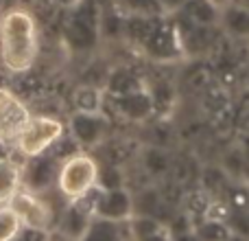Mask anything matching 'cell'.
Listing matches in <instances>:
<instances>
[{"instance_id": "cell-1", "label": "cell", "mask_w": 249, "mask_h": 241, "mask_svg": "<svg viewBox=\"0 0 249 241\" xmlns=\"http://www.w3.org/2000/svg\"><path fill=\"white\" fill-rule=\"evenodd\" d=\"M39 57V29L26 7L0 13V61L13 75L29 73Z\"/></svg>"}, {"instance_id": "cell-2", "label": "cell", "mask_w": 249, "mask_h": 241, "mask_svg": "<svg viewBox=\"0 0 249 241\" xmlns=\"http://www.w3.org/2000/svg\"><path fill=\"white\" fill-rule=\"evenodd\" d=\"M96 176H99V160L86 151H77L59 162L57 189L72 202L94 189Z\"/></svg>"}, {"instance_id": "cell-3", "label": "cell", "mask_w": 249, "mask_h": 241, "mask_svg": "<svg viewBox=\"0 0 249 241\" xmlns=\"http://www.w3.org/2000/svg\"><path fill=\"white\" fill-rule=\"evenodd\" d=\"M64 134L66 125L57 117H53V114H33L11 147L22 158H31V156L37 154H46Z\"/></svg>"}, {"instance_id": "cell-4", "label": "cell", "mask_w": 249, "mask_h": 241, "mask_svg": "<svg viewBox=\"0 0 249 241\" xmlns=\"http://www.w3.org/2000/svg\"><path fill=\"white\" fill-rule=\"evenodd\" d=\"M99 18L101 13L96 11L94 0H83V2H74V9L70 13L68 22L64 26V38L68 46L77 53H86L96 46L99 42Z\"/></svg>"}, {"instance_id": "cell-5", "label": "cell", "mask_w": 249, "mask_h": 241, "mask_svg": "<svg viewBox=\"0 0 249 241\" xmlns=\"http://www.w3.org/2000/svg\"><path fill=\"white\" fill-rule=\"evenodd\" d=\"M9 208L20 217L24 228H37V230H51L53 221L57 220V213L48 200H44L42 193H33V191L20 189L11 200H9Z\"/></svg>"}, {"instance_id": "cell-6", "label": "cell", "mask_w": 249, "mask_h": 241, "mask_svg": "<svg viewBox=\"0 0 249 241\" xmlns=\"http://www.w3.org/2000/svg\"><path fill=\"white\" fill-rule=\"evenodd\" d=\"M66 129L83 151H90L107 141L109 120L103 112H72Z\"/></svg>"}, {"instance_id": "cell-7", "label": "cell", "mask_w": 249, "mask_h": 241, "mask_svg": "<svg viewBox=\"0 0 249 241\" xmlns=\"http://www.w3.org/2000/svg\"><path fill=\"white\" fill-rule=\"evenodd\" d=\"M31 110L20 95H16L9 88H0V141L13 145L20 132L31 120Z\"/></svg>"}, {"instance_id": "cell-8", "label": "cell", "mask_w": 249, "mask_h": 241, "mask_svg": "<svg viewBox=\"0 0 249 241\" xmlns=\"http://www.w3.org/2000/svg\"><path fill=\"white\" fill-rule=\"evenodd\" d=\"M57 173H59V160L53 158L51 154H37L24 158L22 164V189L33 191V193H44L57 186Z\"/></svg>"}, {"instance_id": "cell-9", "label": "cell", "mask_w": 249, "mask_h": 241, "mask_svg": "<svg viewBox=\"0 0 249 241\" xmlns=\"http://www.w3.org/2000/svg\"><path fill=\"white\" fill-rule=\"evenodd\" d=\"M94 217L114 224H124L133 217V193L127 186L112 191H101L96 198Z\"/></svg>"}, {"instance_id": "cell-10", "label": "cell", "mask_w": 249, "mask_h": 241, "mask_svg": "<svg viewBox=\"0 0 249 241\" xmlns=\"http://www.w3.org/2000/svg\"><path fill=\"white\" fill-rule=\"evenodd\" d=\"M112 101L116 105V112L129 123H142L155 112L153 95L144 86L133 92H127V95L112 97Z\"/></svg>"}, {"instance_id": "cell-11", "label": "cell", "mask_w": 249, "mask_h": 241, "mask_svg": "<svg viewBox=\"0 0 249 241\" xmlns=\"http://www.w3.org/2000/svg\"><path fill=\"white\" fill-rule=\"evenodd\" d=\"M219 26L232 40H249V9L238 0L221 4Z\"/></svg>"}, {"instance_id": "cell-12", "label": "cell", "mask_w": 249, "mask_h": 241, "mask_svg": "<svg viewBox=\"0 0 249 241\" xmlns=\"http://www.w3.org/2000/svg\"><path fill=\"white\" fill-rule=\"evenodd\" d=\"M193 24L199 26H219L221 2L219 0H186L179 9Z\"/></svg>"}, {"instance_id": "cell-13", "label": "cell", "mask_w": 249, "mask_h": 241, "mask_svg": "<svg viewBox=\"0 0 249 241\" xmlns=\"http://www.w3.org/2000/svg\"><path fill=\"white\" fill-rule=\"evenodd\" d=\"M22 189V164L11 156L0 158V204H7Z\"/></svg>"}, {"instance_id": "cell-14", "label": "cell", "mask_w": 249, "mask_h": 241, "mask_svg": "<svg viewBox=\"0 0 249 241\" xmlns=\"http://www.w3.org/2000/svg\"><path fill=\"white\" fill-rule=\"evenodd\" d=\"M105 95L99 86L81 83L72 92V108L74 112H103Z\"/></svg>"}, {"instance_id": "cell-15", "label": "cell", "mask_w": 249, "mask_h": 241, "mask_svg": "<svg viewBox=\"0 0 249 241\" xmlns=\"http://www.w3.org/2000/svg\"><path fill=\"white\" fill-rule=\"evenodd\" d=\"M142 88V81L138 75H133L129 68L124 66H118V68L109 70L107 75V81H105V92L109 97H121V95H127V92H133Z\"/></svg>"}, {"instance_id": "cell-16", "label": "cell", "mask_w": 249, "mask_h": 241, "mask_svg": "<svg viewBox=\"0 0 249 241\" xmlns=\"http://www.w3.org/2000/svg\"><path fill=\"white\" fill-rule=\"evenodd\" d=\"M162 200L164 198H162V193H160V189H155V186H144V189H140L133 195V215H146V217H158L160 220L162 208H164Z\"/></svg>"}, {"instance_id": "cell-17", "label": "cell", "mask_w": 249, "mask_h": 241, "mask_svg": "<svg viewBox=\"0 0 249 241\" xmlns=\"http://www.w3.org/2000/svg\"><path fill=\"white\" fill-rule=\"evenodd\" d=\"M195 235L199 241H230L232 239V230L225 220H216V217H206L201 224L195 226Z\"/></svg>"}, {"instance_id": "cell-18", "label": "cell", "mask_w": 249, "mask_h": 241, "mask_svg": "<svg viewBox=\"0 0 249 241\" xmlns=\"http://www.w3.org/2000/svg\"><path fill=\"white\" fill-rule=\"evenodd\" d=\"M140 162H142V169L151 178H162L171 169V160H168V156L160 147H146L140 154Z\"/></svg>"}, {"instance_id": "cell-19", "label": "cell", "mask_w": 249, "mask_h": 241, "mask_svg": "<svg viewBox=\"0 0 249 241\" xmlns=\"http://www.w3.org/2000/svg\"><path fill=\"white\" fill-rule=\"evenodd\" d=\"M96 186L101 191H112L124 186V171L116 162H99V176H96Z\"/></svg>"}, {"instance_id": "cell-20", "label": "cell", "mask_w": 249, "mask_h": 241, "mask_svg": "<svg viewBox=\"0 0 249 241\" xmlns=\"http://www.w3.org/2000/svg\"><path fill=\"white\" fill-rule=\"evenodd\" d=\"M22 221L16 213L9 208V204H0V241H16L22 233Z\"/></svg>"}, {"instance_id": "cell-21", "label": "cell", "mask_w": 249, "mask_h": 241, "mask_svg": "<svg viewBox=\"0 0 249 241\" xmlns=\"http://www.w3.org/2000/svg\"><path fill=\"white\" fill-rule=\"evenodd\" d=\"M118 239H121V235H118V224L94 217L90 230H88L86 237L81 241H118Z\"/></svg>"}, {"instance_id": "cell-22", "label": "cell", "mask_w": 249, "mask_h": 241, "mask_svg": "<svg viewBox=\"0 0 249 241\" xmlns=\"http://www.w3.org/2000/svg\"><path fill=\"white\" fill-rule=\"evenodd\" d=\"M247 169V160H245V154L241 149H230L228 154L223 156V167L221 171L230 178H241Z\"/></svg>"}, {"instance_id": "cell-23", "label": "cell", "mask_w": 249, "mask_h": 241, "mask_svg": "<svg viewBox=\"0 0 249 241\" xmlns=\"http://www.w3.org/2000/svg\"><path fill=\"white\" fill-rule=\"evenodd\" d=\"M228 224H230L232 235H238V237L249 239V215H234L232 221L228 220Z\"/></svg>"}, {"instance_id": "cell-24", "label": "cell", "mask_w": 249, "mask_h": 241, "mask_svg": "<svg viewBox=\"0 0 249 241\" xmlns=\"http://www.w3.org/2000/svg\"><path fill=\"white\" fill-rule=\"evenodd\" d=\"M184 2H186V0H158L160 9H162V11H166V13H177L181 7H184Z\"/></svg>"}, {"instance_id": "cell-25", "label": "cell", "mask_w": 249, "mask_h": 241, "mask_svg": "<svg viewBox=\"0 0 249 241\" xmlns=\"http://www.w3.org/2000/svg\"><path fill=\"white\" fill-rule=\"evenodd\" d=\"M136 241H173L171 239V233H168V228L164 226L162 230H158V233L149 235V237H142V239H136Z\"/></svg>"}, {"instance_id": "cell-26", "label": "cell", "mask_w": 249, "mask_h": 241, "mask_svg": "<svg viewBox=\"0 0 249 241\" xmlns=\"http://www.w3.org/2000/svg\"><path fill=\"white\" fill-rule=\"evenodd\" d=\"M171 233V230H168ZM171 239L173 241H199L197 235H195V226L190 230H184V233H171Z\"/></svg>"}, {"instance_id": "cell-27", "label": "cell", "mask_w": 249, "mask_h": 241, "mask_svg": "<svg viewBox=\"0 0 249 241\" xmlns=\"http://www.w3.org/2000/svg\"><path fill=\"white\" fill-rule=\"evenodd\" d=\"M238 2H241V4H245V7L249 9V0H238Z\"/></svg>"}, {"instance_id": "cell-28", "label": "cell", "mask_w": 249, "mask_h": 241, "mask_svg": "<svg viewBox=\"0 0 249 241\" xmlns=\"http://www.w3.org/2000/svg\"><path fill=\"white\" fill-rule=\"evenodd\" d=\"M4 11V0H0V13Z\"/></svg>"}]
</instances>
